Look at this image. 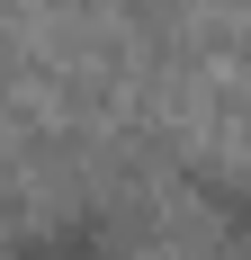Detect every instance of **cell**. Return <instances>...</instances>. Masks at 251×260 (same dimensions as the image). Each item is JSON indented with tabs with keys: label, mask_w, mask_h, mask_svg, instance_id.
<instances>
[{
	"label": "cell",
	"mask_w": 251,
	"mask_h": 260,
	"mask_svg": "<svg viewBox=\"0 0 251 260\" xmlns=\"http://www.w3.org/2000/svg\"><path fill=\"white\" fill-rule=\"evenodd\" d=\"M27 260H117V251H108L99 234H72V224H63V234H45V242H36Z\"/></svg>",
	"instance_id": "1"
}]
</instances>
